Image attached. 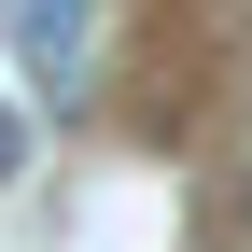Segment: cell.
<instances>
[{
  "label": "cell",
  "mask_w": 252,
  "mask_h": 252,
  "mask_svg": "<svg viewBox=\"0 0 252 252\" xmlns=\"http://www.w3.org/2000/svg\"><path fill=\"white\" fill-rule=\"evenodd\" d=\"M0 168H14V126H0Z\"/></svg>",
  "instance_id": "obj_1"
}]
</instances>
